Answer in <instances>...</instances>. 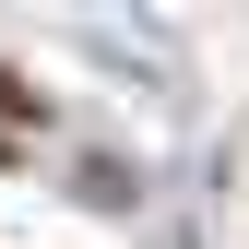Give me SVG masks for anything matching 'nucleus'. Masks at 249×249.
I'll return each instance as SVG.
<instances>
[{
    "label": "nucleus",
    "mask_w": 249,
    "mask_h": 249,
    "mask_svg": "<svg viewBox=\"0 0 249 249\" xmlns=\"http://www.w3.org/2000/svg\"><path fill=\"white\" fill-rule=\"evenodd\" d=\"M0 166H12V142H0Z\"/></svg>",
    "instance_id": "obj_1"
}]
</instances>
